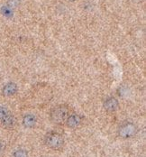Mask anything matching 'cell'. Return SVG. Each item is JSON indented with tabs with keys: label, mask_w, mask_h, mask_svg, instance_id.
I'll list each match as a JSON object with an SVG mask.
<instances>
[{
	"label": "cell",
	"mask_w": 146,
	"mask_h": 157,
	"mask_svg": "<svg viewBox=\"0 0 146 157\" xmlns=\"http://www.w3.org/2000/svg\"><path fill=\"white\" fill-rule=\"evenodd\" d=\"M18 91V86L16 85V83L15 82H8L6 83L3 89H2V95L4 97H12L15 96Z\"/></svg>",
	"instance_id": "cell-6"
},
{
	"label": "cell",
	"mask_w": 146,
	"mask_h": 157,
	"mask_svg": "<svg viewBox=\"0 0 146 157\" xmlns=\"http://www.w3.org/2000/svg\"><path fill=\"white\" fill-rule=\"evenodd\" d=\"M5 150H6V144L5 142L0 140V155H2Z\"/></svg>",
	"instance_id": "cell-10"
},
{
	"label": "cell",
	"mask_w": 146,
	"mask_h": 157,
	"mask_svg": "<svg viewBox=\"0 0 146 157\" xmlns=\"http://www.w3.org/2000/svg\"><path fill=\"white\" fill-rule=\"evenodd\" d=\"M137 126L132 122H125L119 126L117 135L122 139H130L137 134Z\"/></svg>",
	"instance_id": "cell-3"
},
{
	"label": "cell",
	"mask_w": 146,
	"mask_h": 157,
	"mask_svg": "<svg viewBox=\"0 0 146 157\" xmlns=\"http://www.w3.org/2000/svg\"><path fill=\"white\" fill-rule=\"evenodd\" d=\"M12 156L13 157H28V153H27V151L26 150H24V149H17L16 150L14 153H13V155H12Z\"/></svg>",
	"instance_id": "cell-9"
},
{
	"label": "cell",
	"mask_w": 146,
	"mask_h": 157,
	"mask_svg": "<svg viewBox=\"0 0 146 157\" xmlns=\"http://www.w3.org/2000/svg\"><path fill=\"white\" fill-rule=\"evenodd\" d=\"M69 116V108L65 105L56 106L50 112L51 121L57 125L64 124Z\"/></svg>",
	"instance_id": "cell-1"
},
{
	"label": "cell",
	"mask_w": 146,
	"mask_h": 157,
	"mask_svg": "<svg viewBox=\"0 0 146 157\" xmlns=\"http://www.w3.org/2000/svg\"><path fill=\"white\" fill-rule=\"evenodd\" d=\"M44 144L52 150H59L64 144V138L57 132H50L44 137Z\"/></svg>",
	"instance_id": "cell-2"
},
{
	"label": "cell",
	"mask_w": 146,
	"mask_h": 157,
	"mask_svg": "<svg viewBox=\"0 0 146 157\" xmlns=\"http://www.w3.org/2000/svg\"><path fill=\"white\" fill-rule=\"evenodd\" d=\"M22 124L25 128H33L37 124V118L33 114H26L24 116Z\"/></svg>",
	"instance_id": "cell-8"
},
{
	"label": "cell",
	"mask_w": 146,
	"mask_h": 157,
	"mask_svg": "<svg viewBox=\"0 0 146 157\" xmlns=\"http://www.w3.org/2000/svg\"><path fill=\"white\" fill-rule=\"evenodd\" d=\"M68 1H69V2H74V1H76V0H68Z\"/></svg>",
	"instance_id": "cell-11"
},
{
	"label": "cell",
	"mask_w": 146,
	"mask_h": 157,
	"mask_svg": "<svg viewBox=\"0 0 146 157\" xmlns=\"http://www.w3.org/2000/svg\"><path fill=\"white\" fill-rule=\"evenodd\" d=\"M103 107H104V109L106 110L107 112L113 113V112H115L116 110L118 109V108H119V102H118V100L115 98L109 97V98H107L104 101Z\"/></svg>",
	"instance_id": "cell-5"
},
{
	"label": "cell",
	"mask_w": 146,
	"mask_h": 157,
	"mask_svg": "<svg viewBox=\"0 0 146 157\" xmlns=\"http://www.w3.org/2000/svg\"><path fill=\"white\" fill-rule=\"evenodd\" d=\"M0 123L6 128H12L16 124L15 117L4 106H0Z\"/></svg>",
	"instance_id": "cell-4"
},
{
	"label": "cell",
	"mask_w": 146,
	"mask_h": 157,
	"mask_svg": "<svg viewBox=\"0 0 146 157\" xmlns=\"http://www.w3.org/2000/svg\"><path fill=\"white\" fill-rule=\"evenodd\" d=\"M82 122V117H81L80 115H77V114H73V115H70L68 117L65 124L66 126L69 128H76L80 126Z\"/></svg>",
	"instance_id": "cell-7"
}]
</instances>
